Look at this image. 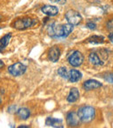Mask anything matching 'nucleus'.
<instances>
[{
	"label": "nucleus",
	"instance_id": "1",
	"mask_svg": "<svg viewBox=\"0 0 113 128\" xmlns=\"http://www.w3.org/2000/svg\"><path fill=\"white\" fill-rule=\"evenodd\" d=\"M78 115L81 122L89 123L95 118V109L91 106H83L78 109Z\"/></svg>",
	"mask_w": 113,
	"mask_h": 128
},
{
	"label": "nucleus",
	"instance_id": "2",
	"mask_svg": "<svg viewBox=\"0 0 113 128\" xmlns=\"http://www.w3.org/2000/svg\"><path fill=\"white\" fill-rule=\"evenodd\" d=\"M65 18L69 24H72V26H77L81 23L82 16L77 10H70L65 13Z\"/></svg>",
	"mask_w": 113,
	"mask_h": 128
},
{
	"label": "nucleus",
	"instance_id": "3",
	"mask_svg": "<svg viewBox=\"0 0 113 128\" xmlns=\"http://www.w3.org/2000/svg\"><path fill=\"white\" fill-rule=\"evenodd\" d=\"M35 24H36L35 19L26 18L18 19V20L15 21L13 24V26L14 28L17 29V30H24V29H27L29 27H31Z\"/></svg>",
	"mask_w": 113,
	"mask_h": 128
},
{
	"label": "nucleus",
	"instance_id": "4",
	"mask_svg": "<svg viewBox=\"0 0 113 128\" xmlns=\"http://www.w3.org/2000/svg\"><path fill=\"white\" fill-rule=\"evenodd\" d=\"M68 62L73 67H78L80 66L84 62V55L80 52L76 51L74 52L68 58Z\"/></svg>",
	"mask_w": 113,
	"mask_h": 128
},
{
	"label": "nucleus",
	"instance_id": "5",
	"mask_svg": "<svg viewBox=\"0 0 113 128\" xmlns=\"http://www.w3.org/2000/svg\"><path fill=\"white\" fill-rule=\"evenodd\" d=\"M8 71L12 76H21L26 71V66L22 63H16L8 68Z\"/></svg>",
	"mask_w": 113,
	"mask_h": 128
},
{
	"label": "nucleus",
	"instance_id": "6",
	"mask_svg": "<svg viewBox=\"0 0 113 128\" xmlns=\"http://www.w3.org/2000/svg\"><path fill=\"white\" fill-rule=\"evenodd\" d=\"M48 32L49 35L51 37H64V30H63V24H52L48 28Z\"/></svg>",
	"mask_w": 113,
	"mask_h": 128
},
{
	"label": "nucleus",
	"instance_id": "7",
	"mask_svg": "<svg viewBox=\"0 0 113 128\" xmlns=\"http://www.w3.org/2000/svg\"><path fill=\"white\" fill-rule=\"evenodd\" d=\"M66 123L69 126H78L80 123V118L78 113L75 112H71L68 113L66 117Z\"/></svg>",
	"mask_w": 113,
	"mask_h": 128
},
{
	"label": "nucleus",
	"instance_id": "8",
	"mask_svg": "<svg viewBox=\"0 0 113 128\" xmlns=\"http://www.w3.org/2000/svg\"><path fill=\"white\" fill-rule=\"evenodd\" d=\"M43 13H44L45 15L50 16V17H54L58 14V9L56 6L53 5H44L41 9Z\"/></svg>",
	"mask_w": 113,
	"mask_h": 128
},
{
	"label": "nucleus",
	"instance_id": "9",
	"mask_svg": "<svg viewBox=\"0 0 113 128\" xmlns=\"http://www.w3.org/2000/svg\"><path fill=\"white\" fill-rule=\"evenodd\" d=\"M102 86V84L98 81L95 80V79H89V80L85 81L84 83V88L87 91H90V90H94L97 89V88H99Z\"/></svg>",
	"mask_w": 113,
	"mask_h": 128
},
{
	"label": "nucleus",
	"instance_id": "10",
	"mask_svg": "<svg viewBox=\"0 0 113 128\" xmlns=\"http://www.w3.org/2000/svg\"><path fill=\"white\" fill-rule=\"evenodd\" d=\"M60 57V50L57 46H53L49 51V58L52 62H57Z\"/></svg>",
	"mask_w": 113,
	"mask_h": 128
},
{
	"label": "nucleus",
	"instance_id": "11",
	"mask_svg": "<svg viewBox=\"0 0 113 128\" xmlns=\"http://www.w3.org/2000/svg\"><path fill=\"white\" fill-rule=\"evenodd\" d=\"M82 78V73L79 71L75 69H71V71H69V77L68 79L71 81V83H75L79 81Z\"/></svg>",
	"mask_w": 113,
	"mask_h": 128
},
{
	"label": "nucleus",
	"instance_id": "12",
	"mask_svg": "<svg viewBox=\"0 0 113 128\" xmlns=\"http://www.w3.org/2000/svg\"><path fill=\"white\" fill-rule=\"evenodd\" d=\"M79 98V92L77 88H71V91H70V93L67 97V100L68 102L70 103H73L76 102L77 100Z\"/></svg>",
	"mask_w": 113,
	"mask_h": 128
},
{
	"label": "nucleus",
	"instance_id": "13",
	"mask_svg": "<svg viewBox=\"0 0 113 128\" xmlns=\"http://www.w3.org/2000/svg\"><path fill=\"white\" fill-rule=\"evenodd\" d=\"M89 61L94 66H102L104 64V62L100 59L98 54L95 53V52H91L89 55Z\"/></svg>",
	"mask_w": 113,
	"mask_h": 128
},
{
	"label": "nucleus",
	"instance_id": "14",
	"mask_svg": "<svg viewBox=\"0 0 113 128\" xmlns=\"http://www.w3.org/2000/svg\"><path fill=\"white\" fill-rule=\"evenodd\" d=\"M45 124L49 126H53V127H63L62 126V120H57V118H47L45 121Z\"/></svg>",
	"mask_w": 113,
	"mask_h": 128
},
{
	"label": "nucleus",
	"instance_id": "15",
	"mask_svg": "<svg viewBox=\"0 0 113 128\" xmlns=\"http://www.w3.org/2000/svg\"><path fill=\"white\" fill-rule=\"evenodd\" d=\"M17 115L21 120H27L30 117V111L27 108H19L17 112Z\"/></svg>",
	"mask_w": 113,
	"mask_h": 128
},
{
	"label": "nucleus",
	"instance_id": "16",
	"mask_svg": "<svg viewBox=\"0 0 113 128\" xmlns=\"http://www.w3.org/2000/svg\"><path fill=\"white\" fill-rule=\"evenodd\" d=\"M10 38H11V35H10V33H9V34H6L5 36H3V37L0 39V52H2L7 46H8Z\"/></svg>",
	"mask_w": 113,
	"mask_h": 128
},
{
	"label": "nucleus",
	"instance_id": "17",
	"mask_svg": "<svg viewBox=\"0 0 113 128\" xmlns=\"http://www.w3.org/2000/svg\"><path fill=\"white\" fill-rule=\"evenodd\" d=\"M105 41V38L102 36H92L88 39V42L91 44H100Z\"/></svg>",
	"mask_w": 113,
	"mask_h": 128
},
{
	"label": "nucleus",
	"instance_id": "18",
	"mask_svg": "<svg viewBox=\"0 0 113 128\" xmlns=\"http://www.w3.org/2000/svg\"><path fill=\"white\" fill-rule=\"evenodd\" d=\"M73 30V26L71 24H63V30H64V37H67Z\"/></svg>",
	"mask_w": 113,
	"mask_h": 128
},
{
	"label": "nucleus",
	"instance_id": "19",
	"mask_svg": "<svg viewBox=\"0 0 113 128\" xmlns=\"http://www.w3.org/2000/svg\"><path fill=\"white\" fill-rule=\"evenodd\" d=\"M57 72H58V74L60 75L63 78L68 79V77H69V72L67 71V69H66L65 67H60L58 69V71H57Z\"/></svg>",
	"mask_w": 113,
	"mask_h": 128
},
{
	"label": "nucleus",
	"instance_id": "20",
	"mask_svg": "<svg viewBox=\"0 0 113 128\" xmlns=\"http://www.w3.org/2000/svg\"><path fill=\"white\" fill-rule=\"evenodd\" d=\"M107 28L110 30H113V18L110 19L108 21V23H107Z\"/></svg>",
	"mask_w": 113,
	"mask_h": 128
},
{
	"label": "nucleus",
	"instance_id": "21",
	"mask_svg": "<svg viewBox=\"0 0 113 128\" xmlns=\"http://www.w3.org/2000/svg\"><path fill=\"white\" fill-rule=\"evenodd\" d=\"M86 26L88 27L89 29H91V30H94V29H96V24L95 23H92V22H89L87 23V24H86Z\"/></svg>",
	"mask_w": 113,
	"mask_h": 128
},
{
	"label": "nucleus",
	"instance_id": "22",
	"mask_svg": "<svg viewBox=\"0 0 113 128\" xmlns=\"http://www.w3.org/2000/svg\"><path fill=\"white\" fill-rule=\"evenodd\" d=\"M105 79L110 83H113V74H108L106 77H105Z\"/></svg>",
	"mask_w": 113,
	"mask_h": 128
},
{
	"label": "nucleus",
	"instance_id": "23",
	"mask_svg": "<svg viewBox=\"0 0 113 128\" xmlns=\"http://www.w3.org/2000/svg\"><path fill=\"white\" fill-rule=\"evenodd\" d=\"M50 1L53 2V3H57V4H63L66 2V0H50Z\"/></svg>",
	"mask_w": 113,
	"mask_h": 128
},
{
	"label": "nucleus",
	"instance_id": "24",
	"mask_svg": "<svg viewBox=\"0 0 113 128\" xmlns=\"http://www.w3.org/2000/svg\"><path fill=\"white\" fill-rule=\"evenodd\" d=\"M109 39H110L111 42L113 43V32H112V33H111L110 35H109Z\"/></svg>",
	"mask_w": 113,
	"mask_h": 128
},
{
	"label": "nucleus",
	"instance_id": "25",
	"mask_svg": "<svg viewBox=\"0 0 113 128\" xmlns=\"http://www.w3.org/2000/svg\"><path fill=\"white\" fill-rule=\"evenodd\" d=\"M3 66H4V64H3V62L2 60H0V68L3 67Z\"/></svg>",
	"mask_w": 113,
	"mask_h": 128
},
{
	"label": "nucleus",
	"instance_id": "26",
	"mask_svg": "<svg viewBox=\"0 0 113 128\" xmlns=\"http://www.w3.org/2000/svg\"><path fill=\"white\" fill-rule=\"evenodd\" d=\"M29 126H19V128H28Z\"/></svg>",
	"mask_w": 113,
	"mask_h": 128
},
{
	"label": "nucleus",
	"instance_id": "27",
	"mask_svg": "<svg viewBox=\"0 0 113 128\" xmlns=\"http://www.w3.org/2000/svg\"><path fill=\"white\" fill-rule=\"evenodd\" d=\"M1 101H2V100H1V97H0V104H1Z\"/></svg>",
	"mask_w": 113,
	"mask_h": 128
},
{
	"label": "nucleus",
	"instance_id": "28",
	"mask_svg": "<svg viewBox=\"0 0 113 128\" xmlns=\"http://www.w3.org/2000/svg\"><path fill=\"white\" fill-rule=\"evenodd\" d=\"M0 19H1V16H0Z\"/></svg>",
	"mask_w": 113,
	"mask_h": 128
}]
</instances>
